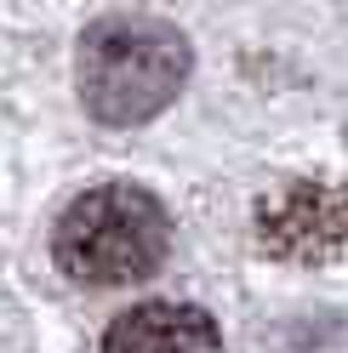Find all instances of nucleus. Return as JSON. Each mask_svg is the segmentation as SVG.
I'll return each instance as SVG.
<instances>
[{"label":"nucleus","mask_w":348,"mask_h":353,"mask_svg":"<svg viewBox=\"0 0 348 353\" xmlns=\"http://www.w3.org/2000/svg\"><path fill=\"white\" fill-rule=\"evenodd\" d=\"M188 40L155 17H108L80 34L75 85L103 125H143L183 92Z\"/></svg>","instance_id":"obj_1"},{"label":"nucleus","mask_w":348,"mask_h":353,"mask_svg":"<svg viewBox=\"0 0 348 353\" xmlns=\"http://www.w3.org/2000/svg\"><path fill=\"white\" fill-rule=\"evenodd\" d=\"M171 223L155 194L132 183H103L86 188L80 200L63 205L52 228L57 268L80 285H137L166 262Z\"/></svg>","instance_id":"obj_2"},{"label":"nucleus","mask_w":348,"mask_h":353,"mask_svg":"<svg viewBox=\"0 0 348 353\" xmlns=\"http://www.w3.org/2000/svg\"><path fill=\"white\" fill-rule=\"evenodd\" d=\"M103 353H223V336L206 307L188 302H143L108 325Z\"/></svg>","instance_id":"obj_4"},{"label":"nucleus","mask_w":348,"mask_h":353,"mask_svg":"<svg viewBox=\"0 0 348 353\" xmlns=\"http://www.w3.org/2000/svg\"><path fill=\"white\" fill-rule=\"evenodd\" d=\"M257 239L280 262H325L348 245V194L331 183H291L257 205Z\"/></svg>","instance_id":"obj_3"}]
</instances>
